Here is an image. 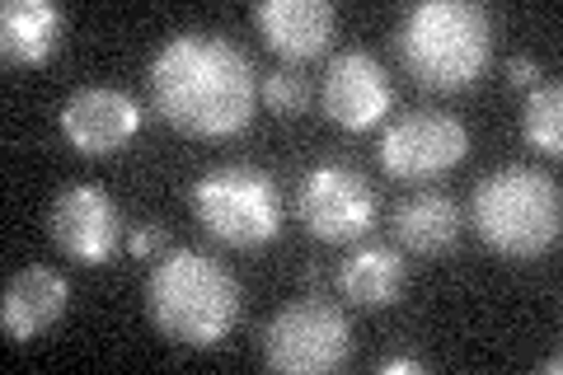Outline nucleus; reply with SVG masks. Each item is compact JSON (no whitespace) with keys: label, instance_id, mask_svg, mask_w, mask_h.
Listing matches in <instances>:
<instances>
[{"label":"nucleus","instance_id":"obj_1","mask_svg":"<svg viewBox=\"0 0 563 375\" xmlns=\"http://www.w3.org/2000/svg\"><path fill=\"white\" fill-rule=\"evenodd\" d=\"M146 85L169 128L211 141L244 132L258 103L254 62L244 57V47L202 29L174 33L151 57Z\"/></svg>","mask_w":563,"mask_h":375},{"label":"nucleus","instance_id":"obj_2","mask_svg":"<svg viewBox=\"0 0 563 375\" xmlns=\"http://www.w3.org/2000/svg\"><path fill=\"white\" fill-rule=\"evenodd\" d=\"M146 310L155 329L184 348H217L240 319V282L202 249L161 254L146 282Z\"/></svg>","mask_w":563,"mask_h":375},{"label":"nucleus","instance_id":"obj_3","mask_svg":"<svg viewBox=\"0 0 563 375\" xmlns=\"http://www.w3.org/2000/svg\"><path fill=\"white\" fill-rule=\"evenodd\" d=\"M399 57L428 89H470L493 57V20L474 0H418L399 20Z\"/></svg>","mask_w":563,"mask_h":375},{"label":"nucleus","instance_id":"obj_4","mask_svg":"<svg viewBox=\"0 0 563 375\" xmlns=\"http://www.w3.org/2000/svg\"><path fill=\"white\" fill-rule=\"evenodd\" d=\"M470 221L488 249L507 258H540L544 249L559 244L563 225V198L559 184L544 169L507 165L479 178L470 198Z\"/></svg>","mask_w":563,"mask_h":375},{"label":"nucleus","instance_id":"obj_5","mask_svg":"<svg viewBox=\"0 0 563 375\" xmlns=\"http://www.w3.org/2000/svg\"><path fill=\"white\" fill-rule=\"evenodd\" d=\"M192 211L221 244L258 249L282 230V192L254 165H217L192 184Z\"/></svg>","mask_w":563,"mask_h":375},{"label":"nucleus","instance_id":"obj_6","mask_svg":"<svg viewBox=\"0 0 563 375\" xmlns=\"http://www.w3.org/2000/svg\"><path fill=\"white\" fill-rule=\"evenodd\" d=\"M263 362L282 375H324L339 371L352 352V333H347V315L329 300H296V306L277 310L268 319V329L258 338Z\"/></svg>","mask_w":563,"mask_h":375},{"label":"nucleus","instance_id":"obj_7","mask_svg":"<svg viewBox=\"0 0 563 375\" xmlns=\"http://www.w3.org/2000/svg\"><path fill=\"white\" fill-rule=\"evenodd\" d=\"M296 217L324 244H347L376 225V188L366 174L343 159L314 165L296 188Z\"/></svg>","mask_w":563,"mask_h":375},{"label":"nucleus","instance_id":"obj_8","mask_svg":"<svg viewBox=\"0 0 563 375\" xmlns=\"http://www.w3.org/2000/svg\"><path fill=\"white\" fill-rule=\"evenodd\" d=\"M470 151V128L455 113H437V109H413L395 118L380 136V165L395 178H432L446 174L465 159Z\"/></svg>","mask_w":563,"mask_h":375},{"label":"nucleus","instance_id":"obj_9","mask_svg":"<svg viewBox=\"0 0 563 375\" xmlns=\"http://www.w3.org/2000/svg\"><path fill=\"white\" fill-rule=\"evenodd\" d=\"M47 235L70 263H109L122 244V211L99 184H70L47 207Z\"/></svg>","mask_w":563,"mask_h":375},{"label":"nucleus","instance_id":"obj_10","mask_svg":"<svg viewBox=\"0 0 563 375\" xmlns=\"http://www.w3.org/2000/svg\"><path fill=\"white\" fill-rule=\"evenodd\" d=\"M57 122L80 155H113L141 132V103L118 85H80L62 103Z\"/></svg>","mask_w":563,"mask_h":375},{"label":"nucleus","instance_id":"obj_11","mask_svg":"<svg viewBox=\"0 0 563 375\" xmlns=\"http://www.w3.org/2000/svg\"><path fill=\"white\" fill-rule=\"evenodd\" d=\"M320 103H324V113L339 122V128L366 132V128H376V122L390 113L395 89H390V76H385V66L372 57V52L347 47L324 70Z\"/></svg>","mask_w":563,"mask_h":375},{"label":"nucleus","instance_id":"obj_12","mask_svg":"<svg viewBox=\"0 0 563 375\" xmlns=\"http://www.w3.org/2000/svg\"><path fill=\"white\" fill-rule=\"evenodd\" d=\"M254 24L273 52H282L291 62H310L333 43L339 10L329 0H258Z\"/></svg>","mask_w":563,"mask_h":375},{"label":"nucleus","instance_id":"obj_13","mask_svg":"<svg viewBox=\"0 0 563 375\" xmlns=\"http://www.w3.org/2000/svg\"><path fill=\"white\" fill-rule=\"evenodd\" d=\"M66 296H70V287L57 267H43V263L20 267V273L5 282V296H0L5 338L10 343H29V338L52 329L66 315Z\"/></svg>","mask_w":563,"mask_h":375},{"label":"nucleus","instance_id":"obj_14","mask_svg":"<svg viewBox=\"0 0 563 375\" xmlns=\"http://www.w3.org/2000/svg\"><path fill=\"white\" fill-rule=\"evenodd\" d=\"M66 14L52 0H5L0 5V52L14 66H43L62 47Z\"/></svg>","mask_w":563,"mask_h":375},{"label":"nucleus","instance_id":"obj_15","mask_svg":"<svg viewBox=\"0 0 563 375\" xmlns=\"http://www.w3.org/2000/svg\"><path fill=\"white\" fill-rule=\"evenodd\" d=\"M339 291L362 310L395 306L404 291V258L390 244H362L339 263Z\"/></svg>","mask_w":563,"mask_h":375},{"label":"nucleus","instance_id":"obj_16","mask_svg":"<svg viewBox=\"0 0 563 375\" xmlns=\"http://www.w3.org/2000/svg\"><path fill=\"white\" fill-rule=\"evenodd\" d=\"M395 240L413 254H446L461 240V207L446 192H413L395 207Z\"/></svg>","mask_w":563,"mask_h":375},{"label":"nucleus","instance_id":"obj_17","mask_svg":"<svg viewBox=\"0 0 563 375\" xmlns=\"http://www.w3.org/2000/svg\"><path fill=\"white\" fill-rule=\"evenodd\" d=\"M521 136L544 155L563 151V89L554 80L531 85V95H526V103H521Z\"/></svg>","mask_w":563,"mask_h":375},{"label":"nucleus","instance_id":"obj_18","mask_svg":"<svg viewBox=\"0 0 563 375\" xmlns=\"http://www.w3.org/2000/svg\"><path fill=\"white\" fill-rule=\"evenodd\" d=\"M263 103H268L273 113H282V118L306 113V103H310V80L301 76V70H273V76L263 80Z\"/></svg>","mask_w":563,"mask_h":375},{"label":"nucleus","instance_id":"obj_19","mask_svg":"<svg viewBox=\"0 0 563 375\" xmlns=\"http://www.w3.org/2000/svg\"><path fill=\"white\" fill-rule=\"evenodd\" d=\"M128 249H132V258H155V254H169L165 225H161V221H141V225H132Z\"/></svg>","mask_w":563,"mask_h":375},{"label":"nucleus","instance_id":"obj_20","mask_svg":"<svg viewBox=\"0 0 563 375\" xmlns=\"http://www.w3.org/2000/svg\"><path fill=\"white\" fill-rule=\"evenodd\" d=\"M507 80H512V85H536V80H540L536 57H526V52H517V57H507Z\"/></svg>","mask_w":563,"mask_h":375},{"label":"nucleus","instance_id":"obj_21","mask_svg":"<svg viewBox=\"0 0 563 375\" xmlns=\"http://www.w3.org/2000/svg\"><path fill=\"white\" fill-rule=\"evenodd\" d=\"M376 371H380V375H422L428 366H422L418 356H385V362H380Z\"/></svg>","mask_w":563,"mask_h":375},{"label":"nucleus","instance_id":"obj_22","mask_svg":"<svg viewBox=\"0 0 563 375\" xmlns=\"http://www.w3.org/2000/svg\"><path fill=\"white\" fill-rule=\"evenodd\" d=\"M540 371H544V375H559V371H563V356H559V352H550V356L540 362Z\"/></svg>","mask_w":563,"mask_h":375}]
</instances>
